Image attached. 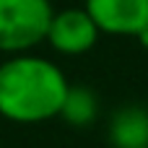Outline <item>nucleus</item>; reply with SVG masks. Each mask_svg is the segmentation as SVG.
Segmentation results:
<instances>
[{"label": "nucleus", "instance_id": "obj_1", "mask_svg": "<svg viewBox=\"0 0 148 148\" xmlns=\"http://www.w3.org/2000/svg\"><path fill=\"white\" fill-rule=\"evenodd\" d=\"M68 86L52 60L31 52L10 55L0 62V117L21 125L47 122L60 114Z\"/></svg>", "mask_w": 148, "mask_h": 148}, {"label": "nucleus", "instance_id": "obj_2", "mask_svg": "<svg viewBox=\"0 0 148 148\" xmlns=\"http://www.w3.org/2000/svg\"><path fill=\"white\" fill-rule=\"evenodd\" d=\"M52 13L49 0H0V52L21 55L47 42Z\"/></svg>", "mask_w": 148, "mask_h": 148}, {"label": "nucleus", "instance_id": "obj_3", "mask_svg": "<svg viewBox=\"0 0 148 148\" xmlns=\"http://www.w3.org/2000/svg\"><path fill=\"white\" fill-rule=\"evenodd\" d=\"M99 36H101V31L83 5L55 10L52 21H49V29H47V44L55 52L70 55V57L94 49Z\"/></svg>", "mask_w": 148, "mask_h": 148}, {"label": "nucleus", "instance_id": "obj_4", "mask_svg": "<svg viewBox=\"0 0 148 148\" xmlns=\"http://www.w3.org/2000/svg\"><path fill=\"white\" fill-rule=\"evenodd\" d=\"M83 8L101 34L143 36L148 31V0H86Z\"/></svg>", "mask_w": 148, "mask_h": 148}, {"label": "nucleus", "instance_id": "obj_5", "mask_svg": "<svg viewBox=\"0 0 148 148\" xmlns=\"http://www.w3.org/2000/svg\"><path fill=\"white\" fill-rule=\"evenodd\" d=\"M109 140L114 148H146L148 146V109L122 107L109 120Z\"/></svg>", "mask_w": 148, "mask_h": 148}, {"label": "nucleus", "instance_id": "obj_6", "mask_svg": "<svg viewBox=\"0 0 148 148\" xmlns=\"http://www.w3.org/2000/svg\"><path fill=\"white\" fill-rule=\"evenodd\" d=\"M68 125L73 127H86L91 125L96 117H99V101H96V94L88 88V86H68V94H65V101H62V109L60 114Z\"/></svg>", "mask_w": 148, "mask_h": 148}, {"label": "nucleus", "instance_id": "obj_7", "mask_svg": "<svg viewBox=\"0 0 148 148\" xmlns=\"http://www.w3.org/2000/svg\"><path fill=\"white\" fill-rule=\"evenodd\" d=\"M146 148H148V146H146Z\"/></svg>", "mask_w": 148, "mask_h": 148}]
</instances>
